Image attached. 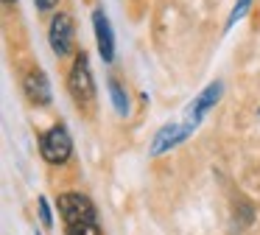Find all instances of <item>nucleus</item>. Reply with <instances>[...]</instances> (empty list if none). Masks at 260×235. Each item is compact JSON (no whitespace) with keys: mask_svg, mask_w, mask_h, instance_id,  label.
<instances>
[{"mask_svg":"<svg viewBox=\"0 0 260 235\" xmlns=\"http://www.w3.org/2000/svg\"><path fill=\"white\" fill-rule=\"evenodd\" d=\"M68 90L73 95V101L79 106H92L95 101V78H92V70H90V59L87 53H76L73 59V67H70V76H68Z\"/></svg>","mask_w":260,"mask_h":235,"instance_id":"f257e3e1","label":"nucleus"},{"mask_svg":"<svg viewBox=\"0 0 260 235\" xmlns=\"http://www.w3.org/2000/svg\"><path fill=\"white\" fill-rule=\"evenodd\" d=\"M40 154H42V160L51 162V165H64V162L70 160V154H73V140H70V132L62 123L51 126L40 137Z\"/></svg>","mask_w":260,"mask_h":235,"instance_id":"f03ea898","label":"nucleus"},{"mask_svg":"<svg viewBox=\"0 0 260 235\" xmlns=\"http://www.w3.org/2000/svg\"><path fill=\"white\" fill-rule=\"evenodd\" d=\"M48 42H51L56 56H70V50L76 45V25H73V17L68 11L53 14L51 28H48Z\"/></svg>","mask_w":260,"mask_h":235,"instance_id":"7ed1b4c3","label":"nucleus"},{"mask_svg":"<svg viewBox=\"0 0 260 235\" xmlns=\"http://www.w3.org/2000/svg\"><path fill=\"white\" fill-rule=\"evenodd\" d=\"M190 134H193V126H190V123H185V121H182V123H165V126L154 134V140H151V157H159V154H165V151L176 149V145L185 143Z\"/></svg>","mask_w":260,"mask_h":235,"instance_id":"20e7f679","label":"nucleus"},{"mask_svg":"<svg viewBox=\"0 0 260 235\" xmlns=\"http://www.w3.org/2000/svg\"><path fill=\"white\" fill-rule=\"evenodd\" d=\"M56 207H59V216L62 221H81V218H98L95 216V204L87 199L84 193H62L56 199Z\"/></svg>","mask_w":260,"mask_h":235,"instance_id":"39448f33","label":"nucleus"},{"mask_svg":"<svg viewBox=\"0 0 260 235\" xmlns=\"http://www.w3.org/2000/svg\"><path fill=\"white\" fill-rule=\"evenodd\" d=\"M221 81H215V84H210L207 90H202V93L196 95V101H193L190 106H187V112H185V123H190L193 129L202 123V118L207 115L210 109H213L215 104H218V98H221Z\"/></svg>","mask_w":260,"mask_h":235,"instance_id":"423d86ee","label":"nucleus"},{"mask_svg":"<svg viewBox=\"0 0 260 235\" xmlns=\"http://www.w3.org/2000/svg\"><path fill=\"white\" fill-rule=\"evenodd\" d=\"M92 28H95V42H98V53L104 62L115 59V37H112V25H109V17L104 14V9L92 11Z\"/></svg>","mask_w":260,"mask_h":235,"instance_id":"0eeeda50","label":"nucleus"},{"mask_svg":"<svg viewBox=\"0 0 260 235\" xmlns=\"http://www.w3.org/2000/svg\"><path fill=\"white\" fill-rule=\"evenodd\" d=\"M23 90H25V95H28L31 104H37V106L51 104V84H48V76L40 70V67H34V70L25 73Z\"/></svg>","mask_w":260,"mask_h":235,"instance_id":"6e6552de","label":"nucleus"},{"mask_svg":"<svg viewBox=\"0 0 260 235\" xmlns=\"http://www.w3.org/2000/svg\"><path fill=\"white\" fill-rule=\"evenodd\" d=\"M107 87H109V98H112V104H115V112H118V115H129V93L120 87V81L118 78H109Z\"/></svg>","mask_w":260,"mask_h":235,"instance_id":"1a4fd4ad","label":"nucleus"},{"mask_svg":"<svg viewBox=\"0 0 260 235\" xmlns=\"http://www.w3.org/2000/svg\"><path fill=\"white\" fill-rule=\"evenodd\" d=\"M64 235H101L98 218H81V221H68V224H64Z\"/></svg>","mask_w":260,"mask_h":235,"instance_id":"9d476101","label":"nucleus"},{"mask_svg":"<svg viewBox=\"0 0 260 235\" xmlns=\"http://www.w3.org/2000/svg\"><path fill=\"white\" fill-rule=\"evenodd\" d=\"M252 6V0H235V6H232V14H230V20H226V28H232L238 20H241L243 14H246V9Z\"/></svg>","mask_w":260,"mask_h":235,"instance_id":"9b49d317","label":"nucleus"},{"mask_svg":"<svg viewBox=\"0 0 260 235\" xmlns=\"http://www.w3.org/2000/svg\"><path fill=\"white\" fill-rule=\"evenodd\" d=\"M40 218H42V224H45L48 229L53 227V213H51V204H48L45 196H40Z\"/></svg>","mask_w":260,"mask_h":235,"instance_id":"f8f14e48","label":"nucleus"},{"mask_svg":"<svg viewBox=\"0 0 260 235\" xmlns=\"http://www.w3.org/2000/svg\"><path fill=\"white\" fill-rule=\"evenodd\" d=\"M56 3H59V0H37V9H40V11H51V9H56Z\"/></svg>","mask_w":260,"mask_h":235,"instance_id":"ddd939ff","label":"nucleus"},{"mask_svg":"<svg viewBox=\"0 0 260 235\" xmlns=\"http://www.w3.org/2000/svg\"><path fill=\"white\" fill-rule=\"evenodd\" d=\"M12 3H14V0H6V6H12Z\"/></svg>","mask_w":260,"mask_h":235,"instance_id":"4468645a","label":"nucleus"},{"mask_svg":"<svg viewBox=\"0 0 260 235\" xmlns=\"http://www.w3.org/2000/svg\"><path fill=\"white\" fill-rule=\"evenodd\" d=\"M257 118H260V109H257Z\"/></svg>","mask_w":260,"mask_h":235,"instance_id":"2eb2a0df","label":"nucleus"}]
</instances>
